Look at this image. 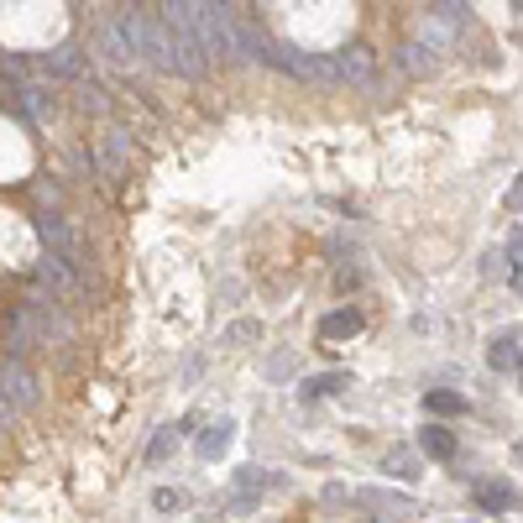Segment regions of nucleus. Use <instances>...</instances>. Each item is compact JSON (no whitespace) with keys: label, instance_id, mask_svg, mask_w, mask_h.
<instances>
[{"label":"nucleus","instance_id":"1","mask_svg":"<svg viewBox=\"0 0 523 523\" xmlns=\"http://www.w3.org/2000/svg\"><path fill=\"white\" fill-rule=\"evenodd\" d=\"M163 21L173 32L178 74H184V79H204V74H210V48H204V37L194 27V6H189V0H163Z\"/></svg>","mask_w":523,"mask_h":523},{"label":"nucleus","instance_id":"2","mask_svg":"<svg viewBox=\"0 0 523 523\" xmlns=\"http://www.w3.org/2000/svg\"><path fill=\"white\" fill-rule=\"evenodd\" d=\"M272 68H283V74L304 79V84H320V89H340V63L335 58H320V53H299L288 48V42H272Z\"/></svg>","mask_w":523,"mask_h":523},{"label":"nucleus","instance_id":"3","mask_svg":"<svg viewBox=\"0 0 523 523\" xmlns=\"http://www.w3.org/2000/svg\"><path fill=\"white\" fill-rule=\"evenodd\" d=\"M32 403H37V377L21 367L16 356H6V367H0V424L11 429Z\"/></svg>","mask_w":523,"mask_h":523},{"label":"nucleus","instance_id":"4","mask_svg":"<svg viewBox=\"0 0 523 523\" xmlns=\"http://www.w3.org/2000/svg\"><path fill=\"white\" fill-rule=\"evenodd\" d=\"M37 236H42V246H48V252L68 257L74 267H89V246H84V236H79L63 215H48V210H42V215H37Z\"/></svg>","mask_w":523,"mask_h":523},{"label":"nucleus","instance_id":"5","mask_svg":"<svg viewBox=\"0 0 523 523\" xmlns=\"http://www.w3.org/2000/svg\"><path fill=\"white\" fill-rule=\"evenodd\" d=\"M100 58L110 63V68H142V53L131 48V37H126V27H121V16H105L100 21Z\"/></svg>","mask_w":523,"mask_h":523},{"label":"nucleus","instance_id":"6","mask_svg":"<svg viewBox=\"0 0 523 523\" xmlns=\"http://www.w3.org/2000/svg\"><path fill=\"white\" fill-rule=\"evenodd\" d=\"M37 283L48 288V293H58V299H74V293H79L74 262H68V257H58V252H48V257L37 262Z\"/></svg>","mask_w":523,"mask_h":523},{"label":"nucleus","instance_id":"7","mask_svg":"<svg viewBox=\"0 0 523 523\" xmlns=\"http://www.w3.org/2000/svg\"><path fill=\"white\" fill-rule=\"evenodd\" d=\"M126 163H131V131L110 126V131H105V147L95 152V168H100L105 178H126Z\"/></svg>","mask_w":523,"mask_h":523},{"label":"nucleus","instance_id":"8","mask_svg":"<svg viewBox=\"0 0 523 523\" xmlns=\"http://www.w3.org/2000/svg\"><path fill=\"white\" fill-rule=\"evenodd\" d=\"M335 63H340V79H346V84H361V89L377 84V79H372V74H377V58H372V48H361V42H356V48H346Z\"/></svg>","mask_w":523,"mask_h":523},{"label":"nucleus","instance_id":"9","mask_svg":"<svg viewBox=\"0 0 523 523\" xmlns=\"http://www.w3.org/2000/svg\"><path fill=\"white\" fill-rule=\"evenodd\" d=\"M42 68H48L53 79H84L89 74V58L74 48V42H63V48H53L48 58H42Z\"/></svg>","mask_w":523,"mask_h":523},{"label":"nucleus","instance_id":"10","mask_svg":"<svg viewBox=\"0 0 523 523\" xmlns=\"http://www.w3.org/2000/svg\"><path fill=\"white\" fill-rule=\"evenodd\" d=\"M231 440H236V424H231V419H220V424H210V429H204V435L194 440V450H199L204 461H220L225 450H231Z\"/></svg>","mask_w":523,"mask_h":523},{"label":"nucleus","instance_id":"11","mask_svg":"<svg viewBox=\"0 0 523 523\" xmlns=\"http://www.w3.org/2000/svg\"><path fill=\"white\" fill-rule=\"evenodd\" d=\"M361 503L377 508V513H388L393 523H403V518H414V513H419L414 497H398V492H361Z\"/></svg>","mask_w":523,"mask_h":523},{"label":"nucleus","instance_id":"12","mask_svg":"<svg viewBox=\"0 0 523 523\" xmlns=\"http://www.w3.org/2000/svg\"><path fill=\"white\" fill-rule=\"evenodd\" d=\"M16 105L27 110L32 121H53V116H58V95H53V89H42V84H27Z\"/></svg>","mask_w":523,"mask_h":523},{"label":"nucleus","instance_id":"13","mask_svg":"<svg viewBox=\"0 0 523 523\" xmlns=\"http://www.w3.org/2000/svg\"><path fill=\"white\" fill-rule=\"evenodd\" d=\"M361 325H367V320H361V309H335V314L320 320V335L325 340H351V335H361Z\"/></svg>","mask_w":523,"mask_h":523},{"label":"nucleus","instance_id":"14","mask_svg":"<svg viewBox=\"0 0 523 523\" xmlns=\"http://www.w3.org/2000/svg\"><path fill=\"white\" fill-rule=\"evenodd\" d=\"M476 508H482V513H513L518 497H513L508 482H482V487H476Z\"/></svg>","mask_w":523,"mask_h":523},{"label":"nucleus","instance_id":"15","mask_svg":"<svg viewBox=\"0 0 523 523\" xmlns=\"http://www.w3.org/2000/svg\"><path fill=\"white\" fill-rule=\"evenodd\" d=\"M419 450H424L429 461H456V435L440 429V424H429L424 435H419Z\"/></svg>","mask_w":523,"mask_h":523},{"label":"nucleus","instance_id":"16","mask_svg":"<svg viewBox=\"0 0 523 523\" xmlns=\"http://www.w3.org/2000/svg\"><path fill=\"white\" fill-rule=\"evenodd\" d=\"M340 388H351L346 372H320V377L299 382V398H330V393H340Z\"/></svg>","mask_w":523,"mask_h":523},{"label":"nucleus","instance_id":"17","mask_svg":"<svg viewBox=\"0 0 523 523\" xmlns=\"http://www.w3.org/2000/svg\"><path fill=\"white\" fill-rule=\"evenodd\" d=\"M424 408H429V414H440V419H456V414H466V398L450 393V388H429L424 393Z\"/></svg>","mask_w":523,"mask_h":523},{"label":"nucleus","instance_id":"18","mask_svg":"<svg viewBox=\"0 0 523 523\" xmlns=\"http://www.w3.org/2000/svg\"><path fill=\"white\" fill-rule=\"evenodd\" d=\"M398 63L408 68L414 79H424V74H435V53L424 48V42H403V53H398Z\"/></svg>","mask_w":523,"mask_h":523},{"label":"nucleus","instance_id":"19","mask_svg":"<svg viewBox=\"0 0 523 523\" xmlns=\"http://www.w3.org/2000/svg\"><path fill=\"white\" fill-rule=\"evenodd\" d=\"M487 361H492L497 372H513V367H523L518 340H513V335H497V340H492V351H487Z\"/></svg>","mask_w":523,"mask_h":523},{"label":"nucleus","instance_id":"20","mask_svg":"<svg viewBox=\"0 0 523 523\" xmlns=\"http://www.w3.org/2000/svg\"><path fill=\"white\" fill-rule=\"evenodd\" d=\"M267 487H283V476H278V471H262V466H246V471L236 476V492H246V497H257V492H267Z\"/></svg>","mask_w":523,"mask_h":523},{"label":"nucleus","instance_id":"21","mask_svg":"<svg viewBox=\"0 0 523 523\" xmlns=\"http://www.w3.org/2000/svg\"><path fill=\"white\" fill-rule=\"evenodd\" d=\"M382 471L398 476V482H414V476H419V456H414V450H388V456H382Z\"/></svg>","mask_w":523,"mask_h":523},{"label":"nucleus","instance_id":"22","mask_svg":"<svg viewBox=\"0 0 523 523\" xmlns=\"http://www.w3.org/2000/svg\"><path fill=\"white\" fill-rule=\"evenodd\" d=\"M450 32H456V27H450L445 16H424V27H419V42H424V48H445V42H450Z\"/></svg>","mask_w":523,"mask_h":523},{"label":"nucleus","instance_id":"23","mask_svg":"<svg viewBox=\"0 0 523 523\" xmlns=\"http://www.w3.org/2000/svg\"><path fill=\"white\" fill-rule=\"evenodd\" d=\"M74 105L84 110V116H110V95H105V89H100V84H84Z\"/></svg>","mask_w":523,"mask_h":523},{"label":"nucleus","instance_id":"24","mask_svg":"<svg viewBox=\"0 0 523 523\" xmlns=\"http://www.w3.org/2000/svg\"><path fill=\"white\" fill-rule=\"evenodd\" d=\"M225 346H252V340H262V320H236V325H225Z\"/></svg>","mask_w":523,"mask_h":523},{"label":"nucleus","instance_id":"25","mask_svg":"<svg viewBox=\"0 0 523 523\" xmlns=\"http://www.w3.org/2000/svg\"><path fill=\"white\" fill-rule=\"evenodd\" d=\"M178 435H184V424H168V429H157V440L147 445V461H163V456H173Z\"/></svg>","mask_w":523,"mask_h":523},{"label":"nucleus","instance_id":"26","mask_svg":"<svg viewBox=\"0 0 523 523\" xmlns=\"http://www.w3.org/2000/svg\"><path fill=\"white\" fill-rule=\"evenodd\" d=\"M293 361H299V356H293V351H278V356H272V361H267V382H288V372H293Z\"/></svg>","mask_w":523,"mask_h":523},{"label":"nucleus","instance_id":"27","mask_svg":"<svg viewBox=\"0 0 523 523\" xmlns=\"http://www.w3.org/2000/svg\"><path fill=\"white\" fill-rule=\"evenodd\" d=\"M440 16L450 21V27H461V21H466V0H440Z\"/></svg>","mask_w":523,"mask_h":523},{"label":"nucleus","instance_id":"28","mask_svg":"<svg viewBox=\"0 0 523 523\" xmlns=\"http://www.w3.org/2000/svg\"><path fill=\"white\" fill-rule=\"evenodd\" d=\"M152 508H163V513H168V508H184V492H173V487H163V492H157V497H152Z\"/></svg>","mask_w":523,"mask_h":523},{"label":"nucleus","instance_id":"29","mask_svg":"<svg viewBox=\"0 0 523 523\" xmlns=\"http://www.w3.org/2000/svg\"><path fill=\"white\" fill-rule=\"evenodd\" d=\"M0 68H6V79H21V74H27V58H21V53H6V58H0Z\"/></svg>","mask_w":523,"mask_h":523},{"label":"nucleus","instance_id":"30","mask_svg":"<svg viewBox=\"0 0 523 523\" xmlns=\"http://www.w3.org/2000/svg\"><path fill=\"white\" fill-rule=\"evenodd\" d=\"M508 210L523 220V178H513V189H508Z\"/></svg>","mask_w":523,"mask_h":523},{"label":"nucleus","instance_id":"31","mask_svg":"<svg viewBox=\"0 0 523 523\" xmlns=\"http://www.w3.org/2000/svg\"><path fill=\"white\" fill-rule=\"evenodd\" d=\"M508 262H513V272H523V236L508 241Z\"/></svg>","mask_w":523,"mask_h":523},{"label":"nucleus","instance_id":"32","mask_svg":"<svg viewBox=\"0 0 523 523\" xmlns=\"http://www.w3.org/2000/svg\"><path fill=\"white\" fill-rule=\"evenodd\" d=\"M513 466H518V471H523V440H518V445H513Z\"/></svg>","mask_w":523,"mask_h":523},{"label":"nucleus","instance_id":"33","mask_svg":"<svg viewBox=\"0 0 523 523\" xmlns=\"http://www.w3.org/2000/svg\"><path fill=\"white\" fill-rule=\"evenodd\" d=\"M518 293H523V272H518Z\"/></svg>","mask_w":523,"mask_h":523},{"label":"nucleus","instance_id":"34","mask_svg":"<svg viewBox=\"0 0 523 523\" xmlns=\"http://www.w3.org/2000/svg\"><path fill=\"white\" fill-rule=\"evenodd\" d=\"M215 6H231V0H215Z\"/></svg>","mask_w":523,"mask_h":523}]
</instances>
